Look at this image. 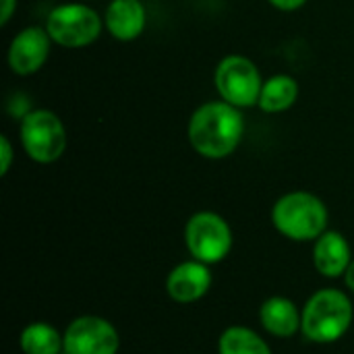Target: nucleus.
Masks as SVG:
<instances>
[{
	"instance_id": "nucleus-11",
	"label": "nucleus",
	"mask_w": 354,
	"mask_h": 354,
	"mask_svg": "<svg viewBox=\"0 0 354 354\" xmlns=\"http://www.w3.org/2000/svg\"><path fill=\"white\" fill-rule=\"evenodd\" d=\"M102 17L104 29L118 41H133L147 27V8L141 0H110Z\"/></svg>"
},
{
	"instance_id": "nucleus-13",
	"label": "nucleus",
	"mask_w": 354,
	"mask_h": 354,
	"mask_svg": "<svg viewBox=\"0 0 354 354\" xmlns=\"http://www.w3.org/2000/svg\"><path fill=\"white\" fill-rule=\"evenodd\" d=\"M259 324L276 338H292L297 332H301L303 309H299L295 301L286 297H272L259 307Z\"/></svg>"
},
{
	"instance_id": "nucleus-21",
	"label": "nucleus",
	"mask_w": 354,
	"mask_h": 354,
	"mask_svg": "<svg viewBox=\"0 0 354 354\" xmlns=\"http://www.w3.org/2000/svg\"><path fill=\"white\" fill-rule=\"evenodd\" d=\"M81 2H87V0H81Z\"/></svg>"
},
{
	"instance_id": "nucleus-1",
	"label": "nucleus",
	"mask_w": 354,
	"mask_h": 354,
	"mask_svg": "<svg viewBox=\"0 0 354 354\" xmlns=\"http://www.w3.org/2000/svg\"><path fill=\"white\" fill-rule=\"evenodd\" d=\"M245 127L241 108L224 100H214L201 104L191 114L187 135L195 153L205 160H224L239 149Z\"/></svg>"
},
{
	"instance_id": "nucleus-18",
	"label": "nucleus",
	"mask_w": 354,
	"mask_h": 354,
	"mask_svg": "<svg viewBox=\"0 0 354 354\" xmlns=\"http://www.w3.org/2000/svg\"><path fill=\"white\" fill-rule=\"evenodd\" d=\"M268 2L282 12H295L299 8H303L309 0H268Z\"/></svg>"
},
{
	"instance_id": "nucleus-20",
	"label": "nucleus",
	"mask_w": 354,
	"mask_h": 354,
	"mask_svg": "<svg viewBox=\"0 0 354 354\" xmlns=\"http://www.w3.org/2000/svg\"><path fill=\"white\" fill-rule=\"evenodd\" d=\"M344 284H346V288L351 290V292H354V259L351 261V266H348V270L344 272Z\"/></svg>"
},
{
	"instance_id": "nucleus-2",
	"label": "nucleus",
	"mask_w": 354,
	"mask_h": 354,
	"mask_svg": "<svg viewBox=\"0 0 354 354\" xmlns=\"http://www.w3.org/2000/svg\"><path fill=\"white\" fill-rule=\"evenodd\" d=\"M328 207L309 191H290L272 207L274 228L297 243L317 241L328 230Z\"/></svg>"
},
{
	"instance_id": "nucleus-8",
	"label": "nucleus",
	"mask_w": 354,
	"mask_h": 354,
	"mask_svg": "<svg viewBox=\"0 0 354 354\" xmlns=\"http://www.w3.org/2000/svg\"><path fill=\"white\" fill-rule=\"evenodd\" d=\"M118 330L104 317L81 315L64 330V354H118Z\"/></svg>"
},
{
	"instance_id": "nucleus-16",
	"label": "nucleus",
	"mask_w": 354,
	"mask_h": 354,
	"mask_svg": "<svg viewBox=\"0 0 354 354\" xmlns=\"http://www.w3.org/2000/svg\"><path fill=\"white\" fill-rule=\"evenodd\" d=\"M218 354H272V348L251 328L230 326L218 340Z\"/></svg>"
},
{
	"instance_id": "nucleus-9",
	"label": "nucleus",
	"mask_w": 354,
	"mask_h": 354,
	"mask_svg": "<svg viewBox=\"0 0 354 354\" xmlns=\"http://www.w3.org/2000/svg\"><path fill=\"white\" fill-rule=\"evenodd\" d=\"M52 44L54 41L48 35L46 27L29 25L21 29L8 44L6 60H8L10 71L19 77L35 75L50 58Z\"/></svg>"
},
{
	"instance_id": "nucleus-5",
	"label": "nucleus",
	"mask_w": 354,
	"mask_h": 354,
	"mask_svg": "<svg viewBox=\"0 0 354 354\" xmlns=\"http://www.w3.org/2000/svg\"><path fill=\"white\" fill-rule=\"evenodd\" d=\"M46 31L56 46L77 50L91 46L104 31V17L87 2H64L46 17Z\"/></svg>"
},
{
	"instance_id": "nucleus-7",
	"label": "nucleus",
	"mask_w": 354,
	"mask_h": 354,
	"mask_svg": "<svg viewBox=\"0 0 354 354\" xmlns=\"http://www.w3.org/2000/svg\"><path fill=\"white\" fill-rule=\"evenodd\" d=\"M232 228L216 212H197L185 226V245L193 259L214 266L224 261L232 251Z\"/></svg>"
},
{
	"instance_id": "nucleus-17",
	"label": "nucleus",
	"mask_w": 354,
	"mask_h": 354,
	"mask_svg": "<svg viewBox=\"0 0 354 354\" xmlns=\"http://www.w3.org/2000/svg\"><path fill=\"white\" fill-rule=\"evenodd\" d=\"M12 158H15V151H12V143L6 135H0V176H6L10 166H12Z\"/></svg>"
},
{
	"instance_id": "nucleus-14",
	"label": "nucleus",
	"mask_w": 354,
	"mask_h": 354,
	"mask_svg": "<svg viewBox=\"0 0 354 354\" xmlns=\"http://www.w3.org/2000/svg\"><path fill=\"white\" fill-rule=\"evenodd\" d=\"M299 93H301V87H299V81L292 75H286V73L272 75L270 79L263 81L257 108L261 112H266V114L286 112L297 104Z\"/></svg>"
},
{
	"instance_id": "nucleus-6",
	"label": "nucleus",
	"mask_w": 354,
	"mask_h": 354,
	"mask_svg": "<svg viewBox=\"0 0 354 354\" xmlns=\"http://www.w3.org/2000/svg\"><path fill=\"white\" fill-rule=\"evenodd\" d=\"M214 85L220 100L236 106V108H253L259 102L263 77L259 66L241 54L224 56L214 73Z\"/></svg>"
},
{
	"instance_id": "nucleus-15",
	"label": "nucleus",
	"mask_w": 354,
	"mask_h": 354,
	"mask_svg": "<svg viewBox=\"0 0 354 354\" xmlns=\"http://www.w3.org/2000/svg\"><path fill=\"white\" fill-rule=\"evenodd\" d=\"M23 354H64V334L46 322H33L19 336Z\"/></svg>"
},
{
	"instance_id": "nucleus-19",
	"label": "nucleus",
	"mask_w": 354,
	"mask_h": 354,
	"mask_svg": "<svg viewBox=\"0 0 354 354\" xmlns=\"http://www.w3.org/2000/svg\"><path fill=\"white\" fill-rule=\"evenodd\" d=\"M0 25L4 27L17 10V0H0Z\"/></svg>"
},
{
	"instance_id": "nucleus-12",
	"label": "nucleus",
	"mask_w": 354,
	"mask_h": 354,
	"mask_svg": "<svg viewBox=\"0 0 354 354\" xmlns=\"http://www.w3.org/2000/svg\"><path fill=\"white\" fill-rule=\"evenodd\" d=\"M313 266L324 278H340L353 261L348 239L338 230H326L313 241Z\"/></svg>"
},
{
	"instance_id": "nucleus-10",
	"label": "nucleus",
	"mask_w": 354,
	"mask_h": 354,
	"mask_svg": "<svg viewBox=\"0 0 354 354\" xmlns=\"http://www.w3.org/2000/svg\"><path fill=\"white\" fill-rule=\"evenodd\" d=\"M212 272L207 263L197 259L178 263L166 278V292L180 305H191L203 299L212 288Z\"/></svg>"
},
{
	"instance_id": "nucleus-3",
	"label": "nucleus",
	"mask_w": 354,
	"mask_h": 354,
	"mask_svg": "<svg viewBox=\"0 0 354 354\" xmlns=\"http://www.w3.org/2000/svg\"><path fill=\"white\" fill-rule=\"evenodd\" d=\"M353 303L346 292L322 288L303 307L301 334L315 344L338 342L353 324Z\"/></svg>"
},
{
	"instance_id": "nucleus-4",
	"label": "nucleus",
	"mask_w": 354,
	"mask_h": 354,
	"mask_svg": "<svg viewBox=\"0 0 354 354\" xmlns=\"http://www.w3.org/2000/svg\"><path fill=\"white\" fill-rule=\"evenodd\" d=\"M19 141L29 160L35 164H54L66 151V127L60 116L48 108H35L21 116Z\"/></svg>"
}]
</instances>
